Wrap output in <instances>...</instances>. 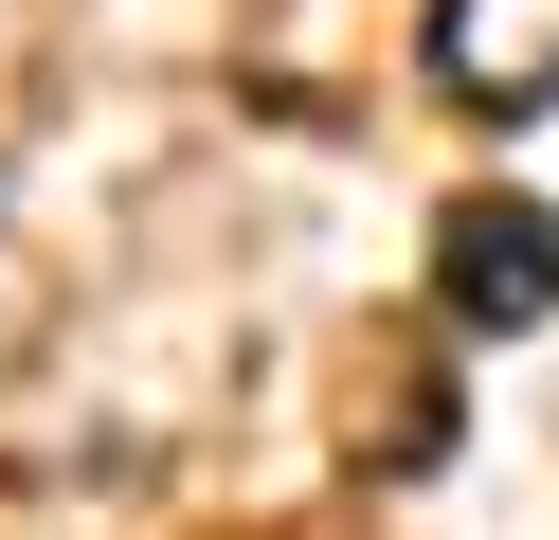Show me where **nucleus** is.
I'll use <instances>...</instances> for the list:
<instances>
[{"mask_svg": "<svg viewBox=\"0 0 559 540\" xmlns=\"http://www.w3.org/2000/svg\"><path fill=\"white\" fill-rule=\"evenodd\" d=\"M433 307L469 324V343H523V324H559V216L542 199H451L433 216Z\"/></svg>", "mask_w": 559, "mask_h": 540, "instance_id": "nucleus-1", "label": "nucleus"}, {"mask_svg": "<svg viewBox=\"0 0 559 540\" xmlns=\"http://www.w3.org/2000/svg\"><path fill=\"white\" fill-rule=\"evenodd\" d=\"M415 55H433L451 108L523 127V108H559V0H433V19H415Z\"/></svg>", "mask_w": 559, "mask_h": 540, "instance_id": "nucleus-2", "label": "nucleus"}]
</instances>
